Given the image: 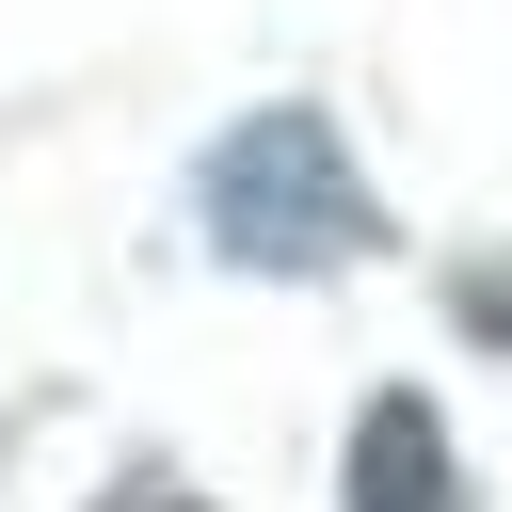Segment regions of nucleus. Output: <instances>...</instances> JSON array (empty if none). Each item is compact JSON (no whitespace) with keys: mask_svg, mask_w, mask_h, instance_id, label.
Listing matches in <instances>:
<instances>
[{"mask_svg":"<svg viewBox=\"0 0 512 512\" xmlns=\"http://www.w3.org/2000/svg\"><path fill=\"white\" fill-rule=\"evenodd\" d=\"M192 208H208V256H240V272H352V256L384 240V208H368L352 144H336L304 96L240 112V128L192 160Z\"/></svg>","mask_w":512,"mask_h":512,"instance_id":"1","label":"nucleus"},{"mask_svg":"<svg viewBox=\"0 0 512 512\" xmlns=\"http://www.w3.org/2000/svg\"><path fill=\"white\" fill-rule=\"evenodd\" d=\"M336 480H352V512H480L464 464H448V416H432L416 384H384V400L352 416V464H336Z\"/></svg>","mask_w":512,"mask_h":512,"instance_id":"2","label":"nucleus"},{"mask_svg":"<svg viewBox=\"0 0 512 512\" xmlns=\"http://www.w3.org/2000/svg\"><path fill=\"white\" fill-rule=\"evenodd\" d=\"M96 512H208V496H192V480H176V464H128V480H112V496H96Z\"/></svg>","mask_w":512,"mask_h":512,"instance_id":"3","label":"nucleus"}]
</instances>
